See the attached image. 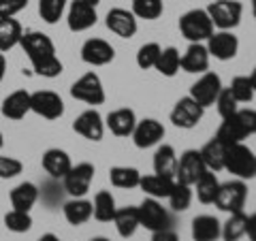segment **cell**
<instances>
[{"label":"cell","instance_id":"cell-1","mask_svg":"<svg viewBox=\"0 0 256 241\" xmlns=\"http://www.w3.org/2000/svg\"><path fill=\"white\" fill-rule=\"evenodd\" d=\"M22 50L26 52V56L32 62V68H34L36 75L54 79L62 73V62L56 56V47L52 43V38L43 34V32H24L22 34Z\"/></svg>","mask_w":256,"mask_h":241},{"label":"cell","instance_id":"cell-2","mask_svg":"<svg viewBox=\"0 0 256 241\" xmlns=\"http://www.w3.org/2000/svg\"><path fill=\"white\" fill-rule=\"evenodd\" d=\"M224 168L233 173L237 180H254L256 178V154L244 146V143H235V146H226L224 150Z\"/></svg>","mask_w":256,"mask_h":241},{"label":"cell","instance_id":"cell-3","mask_svg":"<svg viewBox=\"0 0 256 241\" xmlns=\"http://www.w3.org/2000/svg\"><path fill=\"white\" fill-rule=\"evenodd\" d=\"M180 32L190 43H203L214 34V24L207 9H192L180 18Z\"/></svg>","mask_w":256,"mask_h":241},{"label":"cell","instance_id":"cell-4","mask_svg":"<svg viewBox=\"0 0 256 241\" xmlns=\"http://www.w3.org/2000/svg\"><path fill=\"white\" fill-rule=\"evenodd\" d=\"M246 200H248L246 182L244 180H233V182L220 184V190H218V196H216L214 205L218 207L220 212L237 214V212H244Z\"/></svg>","mask_w":256,"mask_h":241},{"label":"cell","instance_id":"cell-5","mask_svg":"<svg viewBox=\"0 0 256 241\" xmlns=\"http://www.w3.org/2000/svg\"><path fill=\"white\" fill-rule=\"evenodd\" d=\"M210 20L216 28L220 30H233L235 26H239L244 15V4L239 0H216L210 4Z\"/></svg>","mask_w":256,"mask_h":241},{"label":"cell","instance_id":"cell-6","mask_svg":"<svg viewBox=\"0 0 256 241\" xmlns=\"http://www.w3.org/2000/svg\"><path fill=\"white\" fill-rule=\"evenodd\" d=\"M137 212H139V224L146 226L148 230H152V232L166 230V228H171V224H173L171 214L158 203V198L148 196L137 207Z\"/></svg>","mask_w":256,"mask_h":241},{"label":"cell","instance_id":"cell-7","mask_svg":"<svg viewBox=\"0 0 256 241\" xmlns=\"http://www.w3.org/2000/svg\"><path fill=\"white\" fill-rule=\"evenodd\" d=\"M70 96L77 100L86 102V105H102L105 102V88H102L100 77L96 73H86L79 77L70 88Z\"/></svg>","mask_w":256,"mask_h":241},{"label":"cell","instance_id":"cell-8","mask_svg":"<svg viewBox=\"0 0 256 241\" xmlns=\"http://www.w3.org/2000/svg\"><path fill=\"white\" fill-rule=\"evenodd\" d=\"M207 171L198 150H186L178 158V168H175V182H182L186 186H194L196 180Z\"/></svg>","mask_w":256,"mask_h":241},{"label":"cell","instance_id":"cell-9","mask_svg":"<svg viewBox=\"0 0 256 241\" xmlns=\"http://www.w3.org/2000/svg\"><path fill=\"white\" fill-rule=\"evenodd\" d=\"M94 180V164L90 162H79L70 166V171L64 175V190L68 192L73 198H82L92 186Z\"/></svg>","mask_w":256,"mask_h":241},{"label":"cell","instance_id":"cell-10","mask_svg":"<svg viewBox=\"0 0 256 241\" xmlns=\"http://www.w3.org/2000/svg\"><path fill=\"white\" fill-rule=\"evenodd\" d=\"M203 111H205V107L198 105L192 96H184V98H180L175 102V107L171 109V122H173V126L190 130V128H194L198 122H201Z\"/></svg>","mask_w":256,"mask_h":241},{"label":"cell","instance_id":"cell-11","mask_svg":"<svg viewBox=\"0 0 256 241\" xmlns=\"http://www.w3.org/2000/svg\"><path fill=\"white\" fill-rule=\"evenodd\" d=\"M222 92V79L220 75H216V73H205L196 79V84H192L190 88V94L198 105L201 107H210L216 102V98H218V94Z\"/></svg>","mask_w":256,"mask_h":241},{"label":"cell","instance_id":"cell-12","mask_svg":"<svg viewBox=\"0 0 256 241\" xmlns=\"http://www.w3.org/2000/svg\"><path fill=\"white\" fill-rule=\"evenodd\" d=\"M30 111L45 120H58L64 114V100L52 90L30 94Z\"/></svg>","mask_w":256,"mask_h":241},{"label":"cell","instance_id":"cell-13","mask_svg":"<svg viewBox=\"0 0 256 241\" xmlns=\"http://www.w3.org/2000/svg\"><path fill=\"white\" fill-rule=\"evenodd\" d=\"M205 47H207V52H210L212 58L220 60V62H226V60H233L237 56L239 41L230 30H220V32H214V34L207 38Z\"/></svg>","mask_w":256,"mask_h":241},{"label":"cell","instance_id":"cell-14","mask_svg":"<svg viewBox=\"0 0 256 241\" xmlns=\"http://www.w3.org/2000/svg\"><path fill=\"white\" fill-rule=\"evenodd\" d=\"M130 136H132L134 146H137L139 150L154 148V146H158V143L162 141V136H164V126L160 124L158 120H154V118L141 120V122H137V126H134V130H132Z\"/></svg>","mask_w":256,"mask_h":241},{"label":"cell","instance_id":"cell-15","mask_svg":"<svg viewBox=\"0 0 256 241\" xmlns=\"http://www.w3.org/2000/svg\"><path fill=\"white\" fill-rule=\"evenodd\" d=\"M116 58V50L105 38H88L82 45V60L90 66H105Z\"/></svg>","mask_w":256,"mask_h":241},{"label":"cell","instance_id":"cell-16","mask_svg":"<svg viewBox=\"0 0 256 241\" xmlns=\"http://www.w3.org/2000/svg\"><path fill=\"white\" fill-rule=\"evenodd\" d=\"M73 130L88 141H100L105 134V122L96 109H88L82 116H77V120L73 122Z\"/></svg>","mask_w":256,"mask_h":241},{"label":"cell","instance_id":"cell-17","mask_svg":"<svg viewBox=\"0 0 256 241\" xmlns=\"http://www.w3.org/2000/svg\"><path fill=\"white\" fill-rule=\"evenodd\" d=\"M66 24L73 32H84L90 30L96 24V6L84 2V0H73L68 6Z\"/></svg>","mask_w":256,"mask_h":241},{"label":"cell","instance_id":"cell-18","mask_svg":"<svg viewBox=\"0 0 256 241\" xmlns=\"http://www.w3.org/2000/svg\"><path fill=\"white\" fill-rule=\"evenodd\" d=\"M107 28L114 32L116 36L120 38H132L137 34V18L132 15V11H126V9H111L107 13Z\"/></svg>","mask_w":256,"mask_h":241},{"label":"cell","instance_id":"cell-19","mask_svg":"<svg viewBox=\"0 0 256 241\" xmlns=\"http://www.w3.org/2000/svg\"><path fill=\"white\" fill-rule=\"evenodd\" d=\"M210 52H207V47L203 43H190V47L184 56L180 58V68L186 70V73H205L207 68H210Z\"/></svg>","mask_w":256,"mask_h":241},{"label":"cell","instance_id":"cell-20","mask_svg":"<svg viewBox=\"0 0 256 241\" xmlns=\"http://www.w3.org/2000/svg\"><path fill=\"white\" fill-rule=\"evenodd\" d=\"M248 130L244 128L242 120L239 116H228V118H222V124L218 126V132H216L214 139H218L222 146H235V143H244L248 139Z\"/></svg>","mask_w":256,"mask_h":241},{"label":"cell","instance_id":"cell-21","mask_svg":"<svg viewBox=\"0 0 256 241\" xmlns=\"http://www.w3.org/2000/svg\"><path fill=\"white\" fill-rule=\"evenodd\" d=\"M41 162H43V168L47 171V175H50L52 180H64V175H66L70 171V166H73L70 156L64 150H58V148L47 150L43 154Z\"/></svg>","mask_w":256,"mask_h":241},{"label":"cell","instance_id":"cell-22","mask_svg":"<svg viewBox=\"0 0 256 241\" xmlns=\"http://www.w3.org/2000/svg\"><path fill=\"white\" fill-rule=\"evenodd\" d=\"M137 122L139 120H137V116H134V111L128 109V107H122V109L111 111V114L107 116L105 126L116 136H130L134 126H137Z\"/></svg>","mask_w":256,"mask_h":241},{"label":"cell","instance_id":"cell-23","mask_svg":"<svg viewBox=\"0 0 256 241\" xmlns=\"http://www.w3.org/2000/svg\"><path fill=\"white\" fill-rule=\"evenodd\" d=\"M2 116L6 120H22L30 111V94L26 90H15L2 100Z\"/></svg>","mask_w":256,"mask_h":241},{"label":"cell","instance_id":"cell-24","mask_svg":"<svg viewBox=\"0 0 256 241\" xmlns=\"http://www.w3.org/2000/svg\"><path fill=\"white\" fill-rule=\"evenodd\" d=\"M222 224L214 216H196L192 220V239L194 241H218Z\"/></svg>","mask_w":256,"mask_h":241},{"label":"cell","instance_id":"cell-25","mask_svg":"<svg viewBox=\"0 0 256 241\" xmlns=\"http://www.w3.org/2000/svg\"><path fill=\"white\" fill-rule=\"evenodd\" d=\"M64 212V218H66L68 224H73V226H82L86 224L88 220L92 218V200H86L84 196L82 198H70L64 203L62 207Z\"/></svg>","mask_w":256,"mask_h":241},{"label":"cell","instance_id":"cell-26","mask_svg":"<svg viewBox=\"0 0 256 241\" xmlns=\"http://www.w3.org/2000/svg\"><path fill=\"white\" fill-rule=\"evenodd\" d=\"M173 184H175V180L162 178V175L154 173V175H141L139 188L152 198H166L171 194V190H173Z\"/></svg>","mask_w":256,"mask_h":241},{"label":"cell","instance_id":"cell-27","mask_svg":"<svg viewBox=\"0 0 256 241\" xmlns=\"http://www.w3.org/2000/svg\"><path fill=\"white\" fill-rule=\"evenodd\" d=\"M175 168H178V154H175L173 146L162 143L154 154V173L175 180Z\"/></svg>","mask_w":256,"mask_h":241},{"label":"cell","instance_id":"cell-28","mask_svg":"<svg viewBox=\"0 0 256 241\" xmlns=\"http://www.w3.org/2000/svg\"><path fill=\"white\" fill-rule=\"evenodd\" d=\"M111 222L116 224L118 235L124 237V239L132 237L134 232H137V228L141 226V224H139V212H137V207H120Z\"/></svg>","mask_w":256,"mask_h":241},{"label":"cell","instance_id":"cell-29","mask_svg":"<svg viewBox=\"0 0 256 241\" xmlns=\"http://www.w3.org/2000/svg\"><path fill=\"white\" fill-rule=\"evenodd\" d=\"M38 200V188L30 182H24L11 190V205L18 212H30Z\"/></svg>","mask_w":256,"mask_h":241},{"label":"cell","instance_id":"cell-30","mask_svg":"<svg viewBox=\"0 0 256 241\" xmlns=\"http://www.w3.org/2000/svg\"><path fill=\"white\" fill-rule=\"evenodd\" d=\"M22 24L13 18H0V52H9L22 41Z\"/></svg>","mask_w":256,"mask_h":241},{"label":"cell","instance_id":"cell-31","mask_svg":"<svg viewBox=\"0 0 256 241\" xmlns=\"http://www.w3.org/2000/svg\"><path fill=\"white\" fill-rule=\"evenodd\" d=\"M224 150H226V146H222L218 139L207 141L205 146L198 150V154H201L207 171L216 173V171H222V168H224Z\"/></svg>","mask_w":256,"mask_h":241},{"label":"cell","instance_id":"cell-32","mask_svg":"<svg viewBox=\"0 0 256 241\" xmlns=\"http://www.w3.org/2000/svg\"><path fill=\"white\" fill-rule=\"evenodd\" d=\"M194 188H196V198L201 200L203 205H210V203L216 200V196H218L220 182H218V178H216L214 171H205L201 178L196 180Z\"/></svg>","mask_w":256,"mask_h":241},{"label":"cell","instance_id":"cell-33","mask_svg":"<svg viewBox=\"0 0 256 241\" xmlns=\"http://www.w3.org/2000/svg\"><path fill=\"white\" fill-rule=\"evenodd\" d=\"M92 216L98 222H111L114 220V216L118 212V207H116V198L111 192L107 190H100L98 194L94 196V203H92Z\"/></svg>","mask_w":256,"mask_h":241},{"label":"cell","instance_id":"cell-34","mask_svg":"<svg viewBox=\"0 0 256 241\" xmlns=\"http://www.w3.org/2000/svg\"><path fill=\"white\" fill-rule=\"evenodd\" d=\"M109 180L116 188H139L141 182V173L134 166H114L109 171Z\"/></svg>","mask_w":256,"mask_h":241},{"label":"cell","instance_id":"cell-35","mask_svg":"<svg viewBox=\"0 0 256 241\" xmlns=\"http://www.w3.org/2000/svg\"><path fill=\"white\" fill-rule=\"evenodd\" d=\"M180 52L175 50V47H164L162 52H160L158 56V60H156V70L160 75H164V77H175L178 75V70H180Z\"/></svg>","mask_w":256,"mask_h":241},{"label":"cell","instance_id":"cell-36","mask_svg":"<svg viewBox=\"0 0 256 241\" xmlns=\"http://www.w3.org/2000/svg\"><path fill=\"white\" fill-rule=\"evenodd\" d=\"M246 220L248 216L244 212H237V214H230L228 220L222 224V232L220 237L224 241H239L246 235Z\"/></svg>","mask_w":256,"mask_h":241},{"label":"cell","instance_id":"cell-37","mask_svg":"<svg viewBox=\"0 0 256 241\" xmlns=\"http://www.w3.org/2000/svg\"><path fill=\"white\" fill-rule=\"evenodd\" d=\"M162 11V0H132V15L139 20H158Z\"/></svg>","mask_w":256,"mask_h":241},{"label":"cell","instance_id":"cell-38","mask_svg":"<svg viewBox=\"0 0 256 241\" xmlns=\"http://www.w3.org/2000/svg\"><path fill=\"white\" fill-rule=\"evenodd\" d=\"M166 198H169V205L175 212H186L190 207V203H192V186H186V184H182V182H175L171 194Z\"/></svg>","mask_w":256,"mask_h":241},{"label":"cell","instance_id":"cell-39","mask_svg":"<svg viewBox=\"0 0 256 241\" xmlns=\"http://www.w3.org/2000/svg\"><path fill=\"white\" fill-rule=\"evenodd\" d=\"M66 11V0H38V15L47 24H58Z\"/></svg>","mask_w":256,"mask_h":241},{"label":"cell","instance_id":"cell-40","mask_svg":"<svg viewBox=\"0 0 256 241\" xmlns=\"http://www.w3.org/2000/svg\"><path fill=\"white\" fill-rule=\"evenodd\" d=\"M4 226L13 230V232H28L32 228V218L30 212H18L11 210L9 214L4 216Z\"/></svg>","mask_w":256,"mask_h":241},{"label":"cell","instance_id":"cell-41","mask_svg":"<svg viewBox=\"0 0 256 241\" xmlns=\"http://www.w3.org/2000/svg\"><path fill=\"white\" fill-rule=\"evenodd\" d=\"M230 94H233V98L237 100V102H250L252 98H254V90H252V84H250V79L248 77H244V75H239V77H235L233 82H230Z\"/></svg>","mask_w":256,"mask_h":241},{"label":"cell","instance_id":"cell-42","mask_svg":"<svg viewBox=\"0 0 256 241\" xmlns=\"http://www.w3.org/2000/svg\"><path fill=\"white\" fill-rule=\"evenodd\" d=\"M160 52H162V47H160L158 43H146V45H141L139 52H137V64H139V68H143V70L154 68Z\"/></svg>","mask_w":256,"mask_h":241},{"label":"cell","instance_id":"cell-43","mask_svg":"<svg viewBox=\"0 0 256 241\" xmlns=\"http://www.w3.org/2000/svg\"><path fill=\"white\" fill-rule=\"evenodd\" d=\"M214 105H218V114L222 118H228V116H235L239 111V102L233 98V94H230L228 88H222V92L218 94V98H216Z\"/></svg>","mask_w":256,"mask_h":241},{"label":"cell","instance_id":"cell-44","mask_svg":"<svg viewBox=\"0 0 256 241\" xmlns=\"http://www.w3.org/2000/svg\"><path fill=\"white\" fill-rule=\"evenodd\" d=\"M24 164L20 162L18 158L11 156H0V180H13L22 173Z\"/></svg>","mask_w":256,"mask_h":241},{"label":"cell","instance_id":"cell-45","mask_svg":"<svg viewBox=\"0 0 256 241\" xmlns=\"http://www.w3.org/2000/svg\"><path fill=\"white\" fill-rule=\"evenodd\" d=\"M28 6V0H0V18H15Z\"/></svg>","mask_w":256,"mask_h":241},{"label":"cell","instance_id":"cell-46","mask_svg":"<svg viewBox=\"0 0 256 241\" xmlns=\"http://www.w3.org/2000/svg\"><path fill=\"white\" fill-rule=\"evenodd\" d=\"M237 116L242 120L248 134H256V109H239Z\"/></svg>","mask_w":256,"mask_h":241},{"label":"cell","instance_id":"cell-47","mask_svg":"<svg viewBox=\"0 0 256 241\" xmlns=\"http://www.w3.org/2000/svg\"><path fill=\"white\" fill-rule=\"evenodd\" d=\"M152 241H180V237L175 235V232L171 228H166V230H158L152 235Z\"/></svg>","mask_w":256,"mask_h":241},{"label":"cell","instance_id":"cell-48","mask_svg":"<svg viewBox=\"0 0 256 241\" xmlns=\"http://www.w3.org/2000/svg\"><path fill=\"white\" fill-rule=\"evenodd\" d=\"M246 235L250 237V241H256V214H250L246 220Z\"/></svg>","mask_w":256,"mask_h":241},{"label":"cell","instance_id":"cell-49","mask_svg":"<svg viewBox=\"0 0 256 241\" xmlns=\"http://www.w3.org/2000/svg\"><path fill=\"white\" fill-rule=\"evenodd\" d=\"M36 241H62L58 235H54V232H45V235H41Z\"/></svg>","mask_w":256,"mask_h":241},{"label":"cell","instance_id":"cell-50","mask_svg":"<svg viewBox=\"0 0 256 241\" xmlns=\"http://www.w3.org/2000/svg\"><path fill=\"white\" fill-rule=\"evenodd\" d=\"M4 73H6V60H4V56L0 54V82L4 79Z\"/></svg>","mask_w":256,"mask_h":241},{"label":"cell","instance_id":"cell-51","mask_svg":"<svg viewBox=\"0 0 256 241\" xmlns=\"http://www.w3.org/2000/svg\"><path fill=\"white\" fill-rule=\"evenodd\" d=\"M248 79H250V84H252V90H254V94H256V66H254V70L250 73V77H248Z\"/></svg>","mask_w":256,"mask_h":241},{"label":"cell","instance_id":"cell-52","mask_svg":"<svg viewBox=\"0 0 256 241\" xmlns=\"http://www.w3.org/2000/svg\"><path fill=\"white\" fill-rule=\"evenodd\" d=\"M84 2H88V4H92V6H96V4H98V2H100V0H84Z\"/></svg>","mask_w":256,"mask_h":241},{"label":"cell","instance_id":"cell-53","mask_svg":"<svg viewBox=\"0 0 256 241\" xmlns=\"http://www.w3.org/2000/svg\"><path fill=\"white\" fill-rule=\"evenodd\" d=\"M252 15H254V20H256V0H252Z\"/></svg>","mask_w":256,"mask_h":241},{"label":"cell","instance_id":"cell-54","mask_svg":"<svg viewBox=\"0 0 256 241\" xmlns=\"http://www.w3.org/2000/svg\"><path fill=\"white\" fill-rule=\"evenodd\" d=\"M90 241H111V239H107V237H94V239H90Z\"/></svg>","mask_w":256,"mask_h":241},{"label":"cell","instance_id":"cell-55","mask_svg":"<svg viewBox=\"0 0 256 241\" xmlns=\"http://www.w3.org/2000/svg\"><path fill=\"white\" fill-rule=\"evenodd\" d=\"M2 146H4V141H2V132H0V150H2Z\"/></svg>","mask_w":256,"mask_h":241}]
</instances>
